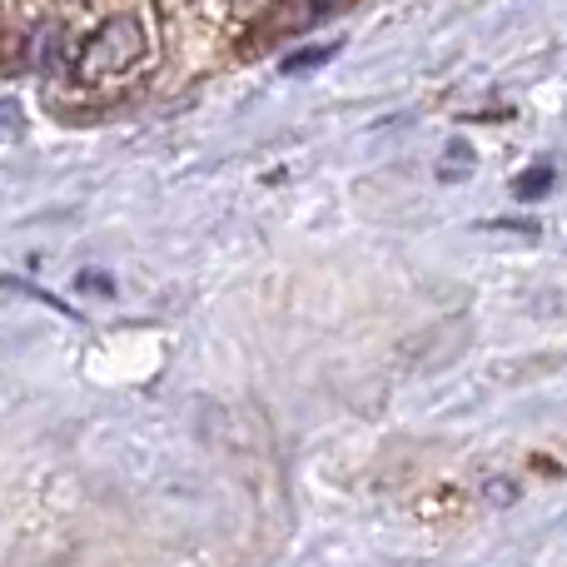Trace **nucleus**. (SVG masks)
Segmentation results:
<instances>
[{
    "mask_svg": "<svg viewBox=\"0 0 567 567\" xmlns=\"http://www.w3.org/2000/svg\"><path fill=\"white\" fill-rule=\"evenodd\" d=\"M145 50H150L145 25H140L135 16H115V20H105V25H100L85 45H80L75 75L85 80V85L110 80V75H125L130 65H140V55H145Z\"/></svg>",
    "mask_w": 567,
    "mask_h": 567,
    "instance_id": "1",
    "label": "nucleus"
},
{
    "mask_svg": "<svg viewBox=\"0 0 567 567\" xmlns=\"http://www.w3.org/2000/svg\"><path fill=\"white\" fill-rule=\"evenodd\" d=\"M343 0H279L265 20H259V35L265 40H289V35H303V30L323 25L329 16H339Z\"/></svg>",
    "mask_w": 567,
    "mask_h": 567,
    "instance_id": "2",
    "label": "nucleus"
},
{
    "mask_svg": "<svg viewBox=\"0 0 567 567\" xmlns=\"http://www.w3.org/2000/svg\"><path fill=\"white\" fill-rule=\"evenodd\" d=\"M548 189H553V165H533V169H523V175L513 179V195L528 199V205L533 199H543Z\"/></svg>",
    "mask_w": 567,
    "mask_h": 567,
    "instance_id": "3",
    "label": "nucleus"
},
{
    "mask_svg": "<svg viewBox=\"0 0 567 567\" xmlns=\"http://www.w3.org/2000/svg\"><path fill=\"white\" fill-rule=\"evenodd\" d=\"M468 169H473V150L453 140V150L443 155V165H439V179H458V175H468Z\"/></svg>",
    "mask_w": 567,
    "mask_h": 567,
    "instance_id": "4",
    "label": "nucleus"
},
{
    "mask_svg": "<svg viewBox=\"0 0 567 567\" xmlns=\"http://www.w3.org/2000/svg\"><path fill=\"white\" fill-rule=\"evenodd\" d=\"M483 498H488L493 508H513V503L523 498V488H518V483H508V478H488V483H483Z\"/></svg>",
    "mask_w": 567,
    "mask_h": 567,
    "instance_id": "5",
    "label": "nucleus"
},
{
    "mask_svg": "<svg viewBox=\"0 0 567 567\" xmlns=\"http://www.w3.org/2000/svg\"><path fill=\"white\" fill-rule=\"evenodd\" d=\"M333 55V45H323V50H309V55H293L289 60V65H284V70H303V65H319V60H329Z\"/></svg>",
    "mask_w": 567,
    "mask_h": 567,
    "instance_id": "6",
    "label": "nucleus"
},
{
    "mask_svg": "<svg viewBox=\"0 0 567 567\" xmlns=\"http://www.w3.org/2000/svg\"><path fill=\"white\" fill-rule=\"evenodd\" d=\"M80 284H85V289H115V284H110L105 275H85V279H80Z\"/></svg>",
    "mask_w": 567,
    "mask_h": 567,
    "instance_id": "7",
    "label": "nucleus"
}]
</instances>
